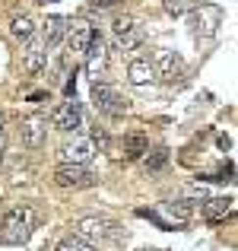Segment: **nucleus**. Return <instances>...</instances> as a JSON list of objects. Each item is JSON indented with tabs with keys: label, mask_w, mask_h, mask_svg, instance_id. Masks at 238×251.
Instances as JSON below:
<instances>
[{
	"label": "nucleus",
	"mask_w": 238,
	"mask_h": 251,
	"mask_svg": "<svg viewBox=\"0 0 238 251\" xmlns=\"http://www.w3.org/2000/svg\"><path fill=\"white\" fill-rule=\"evenodd\" d=\"M32 229H35V210L13 207L0 220V242L3 245H25L32 239Z\"/></svg>",
	"instance_id": "obj_1"
},
{
	"label": "nucleus",
	"mask_w": 238,
	"mask_h": 251,
	"mask_svg": "<svg viewBox=\"0 0 238 251\" xmlns=\"http://www.w3.org/2000/svg\"><path fill=\"white\" fill-rule=\"evenodd\" d=\"M222 19H226V13H222L219 3H194L190 6V32L197 38H213L219 32Z\"/></svg>",
	"instance_id": "obj_2"
},
{
	"label": "nucleus",
	"mask_w": 238,
	"mask_h": 251,
	"mask_svg": "<svg viewBox=\"0 0 238 251\" xmlns=\"http://www.w3.org/2000/svg\"><path fill=\"white\" fill-rule=\"evenodd\" d=\"M73 235H79V239L86 242H111L118 239V223L108 220V216H79V220H73Z\"/></svg>",
	"instance_id": "obj_3"
},
{
	"label": "nucleus",
	"mask_w": 238,
	"mask_h": 251,
	"mask_svg": "<svg viewBox=\"0 0 238 251\" xmlns=\"http://www.w3.org/2000/svg\"><path fill=\"white\" fill-rule=\"evenodd\" d=\"M95 181H98V175L89 166H79V162H61V166L54 169V184L57 188L83 191V188H92Z\"/></svg>",
	"instance_id": "obj_4"
},
{
	"label": "nucleus",
	"mask_w": 238,
	"mask_h": 251,
	"mask_svg": "<svg viewBox=\"0 0 238 251\" xmlns=\"http://www.w3.org/2000/svg\"><path fill=\"white\" fill-rule=\"evenodd\" d=\"M89 96H92L95 111H102V115H108V118H118V115H124V111H127V99H121V92H118L111 83L95 80Z\"/></svg>",
	"instance_id": "obj_5"
},
{
	"label": "nucleus",
	"mask_w": 238,
	"mask_h": 251,
	"mask_svg": "<svg viewBox=\"0 0 238 251\" xmlns=\"http://www.w3.org/2000/svg\"><path fill=\"white\" fill-rule=\"evenodd\" d=\"M83 54H86V74H89L92 80H98V76L105 74V64H108V45H105L102 32L92 29V35H89V42H86Z\"/></svg>",
	"instance_id": "obj_6"
},
{
	"label": "nucleus",
	"mask_w": 238,
	"mask_h": 251,
	"mask_svg": "<svg viewBox=\"0 0 238 251\" xmlns=\"http://www.w3.org/2000/svg\"><path fill=\"white\" fill-rule=\"evenodd\" d=\"M51 124H54L57 130H64V134H76V130L83 127V108H79L76 96H67V102L57 105L54 115H51Z\"/></svg>",
	"instance_id": "obj_7"
},
{
	"label": "nucleus",
	"mask_w": 238,
	"mask_h": 251,
	"mask_svg": "<svg viewBox=\"0 0 238 251\" xmlns=\"http://www.w3.org/2000/svg\"><path fill=\"white\" fill-rule=\"evenodd\" d=\"M57 156H61V162H79V166H89L92 156H95V147H92L89 137H76L73 134V140L64 143Z\"/></svg>",
	"instance_id": "obj_8"
},
{
	"label": "nucleus",
	"mask_w": 238,
	"mask_h": 251,
	"mask_svg": "<svg viewBox=\"0 0 238 251\" xmlns=\"http://www.w3.org/2000/svg\"><path fill=\"white\" fill-rule=\"evenodd\" d=\"M111 29H115V38L121 42V48L124 51H134L137 45L143 42V32H140V25L134 23V16H115V23H111Z\"/></svg>",
	"instance_id": "obj_9"
},
{
	"label": "nucleus",
	"mask_w": 238,
	"mask_h": 251,
	"mask_svg": "<svg viewBox=\"0 0 238 251\" xmlns=\"http://www.w3.org/2000/svg\"><path fill=\"white\" fill-rule=\"evenodd\" d=\"M232 210H235L232 197H203V203H200V213H203L207 223L226 220V216H232Z\"/></svg>",
	"instance_id": "obj_10"
},
{
	"label": "nucleus",
	"mask_w": 238,
	"mask_h": 251,
	"mask_svg": "<svg viewBox=\"0 0 238 251\" xmlns=\"http://www.w3.org/2000/svg\"><path fill=\"white\" fill-rule=\"evenodd\" d=\"M45 137H48V121H45V118H38V115L23 118V143L25 147L38 150L45 143Z\"/></svg>",
	"instance_id": "obj_11"
},
{
	"label": "nucleus",
	"mask_w": 238,
	"mask_h": 251,
	"mask_svg": "<svg viewBox=\"0 0 238 251\" xmlns=\"http://www.w3.org/2000/svg\"><path fill=\"white\" fill-rule=\"evenodd\" d=\"M45 64H48V48L42 45V38L32 35L29 38V48L23 51V67H25V74H38Z\"/></svg>",
	"instance_id": "obj_12"
},
{
	"label": "nucleus",
	"mask_w": 238,
	"mask_h": 251,
	"mask_svg": "<svg viewBox=\"0 0 238 251\" xmlns=\"http://www.w3.org/2000/svg\"><path fill=\"white\" fill-rule=\"evenodd\" d=\"M153 67H156V76L175 83L178 76H181V57H178L175 51H159L156 61H153Z\"/></svg>",
	"instance_id": "obj_13"
},
{
	"label": "nucleus",
	"mask_w": 238,
	"mask_h": 251,
	"mask_svg": "<svg viewBox=\"0 0 238 251\" xmlns=\"http://www.w3.org/2000/svg\"><path fill=\"white\" fill-rule=\"evenodd\" d=\"M64 32H67V19L64 16H48L42 23V45L45 48H57V45L64 42Z\"/></svg>",
	"instance_id": "obj_14"
},
{
	"label": "nucleus",
	"mask_w": 238,
	"mask_h": 251,
	"mask_svg": "<svg viewBox=\"0 0 238 251\" xmlns=\"http://www.w3.org/2000/svg\"><path fill=\"white\" fill-rule=\"evenodd\" d=\"M127 80L134 86H149L156 80V67L149 57H134V61L127 64Z\"/></svg>",
	"instance_id": "obj_15"
},
{
	"label": "nucleus",
	"mask_w": 238,
	"mask_h": 251,
	"mask_svg": "<svg viewBox=\"0 0 238 251\" xmlns=\"http://www.w3.org/2000/svg\"><path fill=\"white\" fill-rule=\"evenodd\" d=\"M89 35H92V25L83 23V19H73V23H67V32H64V38L70 42V48H73V51H83L86 42H89Z\"/></svg>",
	"instance_id": "obj_16"
},
{
	"label": "nucleus",
	"mask_w": 238,
	"mask_h": 251,
	"mask_svg": "<svg viewBox=\"0 0 238 251\" xmlns=\"http://www.w3.org/2000/svg\"><path fill=\"white\" fill-rule=\"evenodd\" d=\"M146 150H149L146 134H127V137H124V156H127L130 162L143 159V153H146Z\"/></svg>",
	"instance_id": "obj_17"
},
{
	"label": "nucleus",
	"mask_w": 238,
	"mask_h": 251,
	"mask_svg": "<svg viewBox=\"0 0 238 251\" xmlns=\"http://www.w3.org/2000/svg\"><path fill=\"white\" fill-rule=\"evenodd\" d=\"M35 29H38V25H35V19H32V16H16L10 23V35L16 38V42H29V38L35 35Z\"/></svg>",
	"instance_id": "obj_18"
},
{
	"label": "nucleus",
	"mask_w": 238,
	"mask_h": 251,
	"mask_svg": "<svg viewBox=\"0 0 238 251\" xmlns=\"http://www.w3.org/2000/svg\"><path fill=\"white\" fill-rule=\"evenodd\" d=\"M54 251H95V245H92V242H86V239H79V235H67V239L57 242Z\"/></svg>",
	"instance_id": "obj_19"
},
{
	"label": "nucleus",
	"mask_w": 238,
	"mask_h": 251,
	"mask_svg": "<svg viewBox=\"0 0 238 251\" xmlns=\"http://www.w3.org/2000/svg\"><path fill=\"white\" fill-rule=\"evenodd\" d=\"M143 162H146V169L149 172H159V169H165V162H168V150L165 147H159V150H153V153H143Z\"/></svg>",
	"instance_id": "obj_20"
},
{
	"label": "nucleus",
	"mask_w": 238,
	"mask_h": 251,
	"mask_svg": "<svg viewBox=\"0 0 238 251\" xmlns=\"http://www.w3.org/2000/svg\"><path fill=\"white\" fill-rule=\"evenodd\" d=\"M162 210H165V213H168L175 223H188V216H190L188 201H171V203H162Z\"/></svg>",
	"instance_id": "obj_21"
},
{
	"label": "nucleus",
	"mask_w": 238,
	"mask_h": 251,
	"mask_svg": "<svg viewBox=\"0 0 238 251\" xmlns=\"http://www.w3.org/2000/svg\"><path fill=\"white\" fill-rule=\"evenodd\" d=\"M190 6H194V0H162V10L168 16H184Z\"/></svg>",
	"instance_id": "obj_22"
},
{
	"label": "nucleus",
	"mask_w": 238,
	"mask_h": 251,
	"mask_svg": "<svg viewBox=\"0 0 238 251\" xmlns=\"http://www.w3.org/2000/svg\"><path fill=\"white\" fill-rule=\"evenodd\" d=\"M89 140H92V147H98V153H105L108 150V134H105V127H92V134H89Z\"/></svg>",
	"instance_id": "obj_23"
},
{
	"label": "nucleus",
	"mask_w": 238,
	"mask_h": 251,
	"mask_svg": "<svg viewBox=\"0 0 238 251\" xmlns=\"http://www.w3.org/2000/svg\"><path fill=\"white\" fill-rule=\"evenodd\" d=\"M137 216H143V220H153L159 229H171V223H165L159 213H153V210H137Z\"/></svg>",
	"instance_id": "obj_24"
},
{
	"label": "nucleus",
	"mask_w": 238,
	"mask_h": 251,
	"mask_svg": "<svg viewBox=\"0 0 238 251\" xmlns=\"http://www.w3.org/2000/svg\"><path fill=\"white\" fill-rule=\"evenodd\" d=\"M232 172H235V169H232V162H226V166L216 172V175L210 178V181H232Z\"/></svg>",
	"instance_id": "obj_25"
},
{
	"label": "nucleus",
	"mask_w": 238,
	"mask_h": 251,
	"mask_svg": "<svg viewBox=\"0 0 238 251\" xmlns=\"http://www.w3.org/2000/svg\"><path fill=\"white\" fill-rule=\"evenodd\" d=\"M118 3H121V0H95L89 10L92 13H105V10H111V6H118Z\"/></svg>",
	"instance_id": "obj_26"
},
{
	"label": "nucleus",
	"mask_w": 238,
	"mask_h": 251,
	"mask_svg": "<svg viewBox=\"0 0 238 251\" xmlns=\"http://www.w3.org/2000/svg\"><path fill=\"white\" fill-rule=\"evenodd\" d=\"M188 194H190V197H200V201H203V197H207V184H188Z\"/></svg>",
	"instance_id": "obj_27"
},
{
	"label": "nucleus",
	"mask_w": 238,
	"mask_h": 251,
	"mask_svg": "<svg viewBox=\"0 0 238 251\" xmlns=\"http://www.w3.org/2000/svg\"><path fill=\"white\" fill-rule=\"evenodd\" d=\"M219 150H232V140H229V137H226V134H222V137H219Z\"/></svg>",
	"instance_id": "obj_28"
},
{
	"label": "nucleus",
	"mask_w": 238,
	"mask_h": 251,
	"mask_svg": "<svg viewBox=\"0 0 238 251\" xmlns=\"http://www.w3.org/2000/svg\"><path fill=\"white\" fill-rule=\"evenodd\" d=\"M3 127H6V118H3V111H0V134H3Z\"/></svg>",
	"instance_id": "obj_29"
},
{
	"label": "nucleus",
	"mask_w": 238,
	"mask_h": 251,
	"mask_svg": "<svg viewBox=\"0 0 238 251\" xmlns=\"http://www.w3.org/2000/svg\"><path fill=\"white\" fill-rule=\"evenodd\" d=\"M38 3H51V0H38Z\"/></svg>",
	"instance_id": "obj_30"
}]
</instances>
